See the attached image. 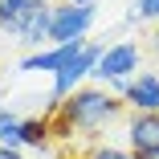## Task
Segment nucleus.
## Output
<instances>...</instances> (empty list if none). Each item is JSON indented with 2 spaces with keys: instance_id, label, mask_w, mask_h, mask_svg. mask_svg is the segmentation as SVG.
<instances>
[{
  "instance_id": "1",
  "label": "nucleus",
  "mask_w": 159,
  "mask_h": 159,
  "mask_svg": "<svg viewBox=\"0 0 159 159\" xmlns=\"http://www.w3.org/2000/svg\"><path fill=\"white\" fill-rule=\"evenodd\" d=\"M122 106L126 102L114 98L106 86H82V90H74L70 98L57 106V114H49V122H53V131L61 139H74V131L94 139L102 126H110L122 114Z\"/></svg>"
},
{
  "instance_id": "3",
  "label": "nucleus",
  "mask_w": 159,
  "mask_h": 159,
  "mask_svg": "<svg viewBox=\"0 0 159 159\" xmlns=\"http://www.w3.org/2000/svg\"><path fill=\"white\" fill-rule=\"evenodd\" d=\"M90 25H94V4H53V20H49V41L53 45H74V41H90Z\"/></svg>"
},
{
  "instance_id": "11",
  "label": "nucleus",
  "mask_w": 159,
  "mask_h": 159,
  "mask_svg": "<svg viewBox=\"0 0 159 159\" xmlns=\"http://www.w3.org/2000/svg\"><path fill=\"white\" fill-rule=\"evenodd\" d=\"M41 4V0H0V12H4V16H0V29H8L12 20H20L25 12H33Z\"/></svg>"
},
{
  "instance_id": "12",
  "label": "nucleus",
  "mask_w": 159,
  "mask_h": 159,
  "mask_svg": "<svg viewBox=\"0 0 159 159\" xmlns=\"http://www.w3.org/2000/svg\"><path fill=\"white\" fill-rule=\"evenodd\" d=\"M86 159H135L131 147H114V143H98V147H90Z\"/></svg>"
},
{
  "instance_id": "7",
  "label": "nucleus",
  "mask_w": 159,
  "mask_h": 159,
  "mask_svg": "<svg viewBox=\"0 0 159 159\" xmlns=\"http://www.w3.org/2000/svg\"><path fill=\"white\" fill-rule=\"evenodd\" d=\"M126 143H131V151L135 155H147V151H155L159 147V110H151V114H131V122H126Z\"/></svg>"
},
{
  "instance_id": "6",
  "label": "nucleus",
  "mask_w": 159,
  "mask_h": 159,
  "mask_svg": "<svg viewBox=\"0 0 159 159\" xmlns=\"http://www.w3.org/2000/svg\"><path fill=\"white\" fill-rule=\"evenodd\" d=\"M49 20H53V4H37L33 12H25L20 20H12L4 33L25 41V45H41V41H49Z\"/></svg>"
},
{
  "instance_id": "13",
  "label": "nucleus",
  "mask_w": 159,
  "mask_h": 159,
  "mask_svg": "<svg viewBox=\"0 0 159 159\" xmlns=\"http://www.w3.org/2000/svg\"><path fill=\"white\" fill-rule=\"evenodd\" d=\"M131 16L135 20H159V0H135Z\"/></svg>"
},
{
  "instance_id": "14",
  "label": "nucleus",
  "mask_w": 159,
  "mask_h": 159,
  "mask_svg": "<svg viewBox=\"0 0 159 159\" xmlns=\"http://www.w3.org/2000/svg\"><path fill=\"white\" fill-rule=\"evenodd\" d=\"M0 159H25L20 151H12V147H0Z\"/></svg>"
},
{
  "instance_id": "2",
  "label": "nucleus",
  "mask_w": 159,
  "mask_h": 159,
  "mask_svg": "<svg viewBox=\"0 0 159 159\" xmlns=\"http://www.w3.org/2000/svg\"><path fill=\"white\" fill-rule=\"evenodd\" d=\"M106 53V45H94V41H86L82 45V53L70 61V66L66 70H61V74H53V94H49V114H57V106L61 102H66L70 98V94L74 90H82V82L94 74V70H98V57Z\"/></svg>"
},
{
  "instance_id": "16",
  "label": "nucleus",
  "mask_w": 159,
  "mask_h": 159,
  "mask_svg": "<svg viewBox=\"0 0 159 159\" xmlns=\"http://www.w3.org/2000/svg\"><path fill=\"white\" fill-rule=\"evenodd\" d=\"M135 159H159V147H155V151H147V155H135Z\"/></svg>"
},
{
  "instance_id": "4",
  "label": "nucleus",
  "mask_w": 159,
  "mask_h": 159,
  "mask_svg": "<svg viewBox=\"0 0 159 159\" xmlns=\"http://www.w3.org/2000/svg\"><path fill=\"white\" fill-rule=\"evenodd\" d=\"M139 61H143V49L135 41H118V45H106V53L98 57V70L90 78H98L102 86H110L114 78H135L139 74Z\"/></svg>"
},
{
  "instance_id": "17",
  "label": "nucleus",
  "mask_w": 159,
  "mask_h": 159,
  "mask_svg": "<svg viewBox=\"0 0 159 159\" xmlns=\"http://www.w3.org/2000/svg\"><path fill=\"white\" fill-rule=\"evenodd\" d=\"M66 4H94V0H66Z\"/></svg>"
},
{
  "instance_id": "8",
  "label": "nucleus",
  "mask_w": 159,
  "mask_h": 159,
  "mask_svg": "<svg viewBox=\"0 0 159 159\" xmlns=\"http://www.w3.org/2000/svg\"><path fill=\"white\" fill-rule=\"evenodd\" d=\"M122 102L131 110H139V114L159 110V74H135L131 86H126V94H122Z\"/></svg>"
},
{
  "instance_id": "10",
  "label": "nucleus",
  "mask_w": 159,
  "mask_h": 159,
  "mask_svg": "<svg viewBox=\"0 0 159 159\" xmlns=\"http://www.w3.org/2000/svg\"><path fill=\"white\" fill-rule=\"evenodd\" d=\"M0 147H12V151L25 147L20 143V118L12 110H0Z\"/></svg>"
},
{
  "instance_id": "18",
  "label": "nucleus",
  "mask_w": 159,
  "mask_h": 159,
  "mask_svg": "<svg viewBox=\"0 0 159 159\" xmlns=\"http://www.w3.org/2000/svg\"><path fill=\"white\" fill-rule=\"evenodd\" d=\"M41 4H49V0H41Z\"/></svg>"
},
{
  "instance_id": "9",
  "label": "nucleus",
  "mask_w": 159,
  "mask_h": 159,
  "mask_svg": "<svg viewBox=\"0 0 159 159\" xmlns=\"http://www.w3.org/2000/svg\"><path fill=\"white\" fill-rule=\"evenodd\" d=\"M49 135H53L49 114L45 118H20V143L25 147H49Z\"/></svg>"
},
{
  "instance_id": "5",
  "label": "nucleus",
  "mask_w": 159,
  "mask_h": 159,
  "mask_svg": "<svg viewBox=\"0 0 159 159\" xmlns=\"http://www.w3.org/2000/svg\"><path fill=\"white\" fill-rule=\"evenodd\" d=\"M82 45H86V41L53 45V49H37V53H29V57L20 61V70H25V74H61V70H66L70 61L82 53Z\"/></svg>"
},
{
  "instance_id": "15",
  "label": "nucleus",
  "mask_w": 159,
  "mask_h": 159,
  "mask_svg": "<svg viewBox=\"0 0 159 159\" xmlns=\"http://www.w3.org/2000/svg\"><path fill=\"white\" fill-rule=\"evenodd\" d=\"M147 49H151V53L159 57V29H155V33H151V41H147Z\"/></svg>"
},
{
  "instance_id": "19",
  "label": "nucleus",
  "mask_w": 159,
  "mask_h": 159,
  "mask_svg": "<svg viewBox=\"0 0 159 159\" xmlns=\"http://www.w3.org/2000/svg\"><path fill=\"white\" fill-rule=\"evenodd\" d=\"M0 16H4V12H0Z\"/></svg>"
}]
</instances>
